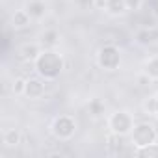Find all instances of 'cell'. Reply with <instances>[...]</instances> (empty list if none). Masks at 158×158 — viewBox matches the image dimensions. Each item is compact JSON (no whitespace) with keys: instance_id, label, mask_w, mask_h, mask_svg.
I'll list each match as a JSON object with an SVG mask.
<instances>
[{"instance_id":"3957f363","label":"cell","mask_w":158,"mask_h":158,"mask_svg":"<svg viewBox=\"0 0 158 158\" xmlns=\"http://www.w3.org/2000/svg\"><path fill=\"white\" fill-rule=\"evenodd\" d=\"M95 60L102 71H108V73L117 71L121 65V48L114 43H104L102 47H99Z\"/></svg>"},{"instance_id":"6da1fadb","label":"cell","mask_w":158,"mask_h":158,"mask_svg":"<svg viewBox=\"0 0 158 158\" xmlns=\"http://www.w3.org/2000/svg\"><path fill=\"white\" fill-rule=\"evenodd\" d=\"M34 71L37 76H41L45 82H54L61 76L65 69V60L56 48H43L39 56L32 61Z\"/></svg>"},{"instance_id":"ba28073f","label":"cell","mask_w":158,"mask_h":158,"mask_svg":"<svg viewBox=\"0 0 158 158\" xmlns=\"http://www.w3.org/2000/svg\"><path fill=\"white\" fill-rule=\"evenodd\" d=\"M24 10L32 17V21H43L47 17V4L43 0H28Z\"/></svg>"},{"instance_id":"ffe728a7","label":"cell","mask_w":158,"mask_h":158,"mask_svg":"<svg viewBox=\"0 0 158 158\" xmlns=\"http://www.w3.org/2000/svg\"><path fill=\"white\" fill-rule=\"evenodd\" d=\"M152 82H154V80H152V78H149L145 73H141V74L138 76V84H139V86H151Z\"/></svg>"},{"instance_id":"4fadbf2b","label":"cell","mask_w":158,"mask_h":158,"mask_svg":"<svg viewBox=\"0 0 158 158\" xmlns=\"http://www.w3.org/2000/svg\"><path fill=\"white\" fill-rule=\"evenodd\" d=\"M154 39H158V32L152 30L151 26L139 28V30L136 32V37H134V41H136L138 45H151Z\"/></svg>"},{"instance_id":"9c48e42d","label":"cell","mask_w":158,"mask_h":158,"mask_svg":"<svg viewBox=\"0 0 158 158\" xmlns=\"http://www.w3.org/2000/svg\"><path fill=\"white\" fill-rule=\"evenodd\" d=\"M41 50H43V47L39 45V41H35V43H24L23 47H19L17 54H19V58H23V60L34 61V60L39 56Z\"/></svg>"},{"instance_id":"ac0fdd59","label":"cell","mask_w":158,"mask_h":158,"mask_svg":"<svg viewBox=\"0 0 158 158\" xmlns=\"http://www.w3.org/2000/svg\"><path fill=\"white\" fill-rule=\"evenodd\" d=\"M24 88H26V78L17 76L15 80H13V84H11V91H13V95H24Z\"/></svg>"},{"instance_id":"52a82bcc","label":"cell","mask_w":158,"mask_h":158,"mask_svg":"<svg viewBox=\"0 0 158 158\" xmlns=\"http://www.w3.org/2000/svg\"><path fill=\"white\" fill-rule=\"evenodd\" d=\"M125 138H127V136H119V134L110 132V134L106 136V149H108V154H112V156L125 154V145H127Z\"/></svg>"},{"instance_id":"8fae6325","label":"cell","mask_w":158,"mask_h":158,"mask_svg":"<svg viewBox=\"0 0 158 158\" xmlns=\"http://www.w3.org/2000/svg\"><path fill=\"white\" fill-rule=\"evenodd\" d=\"M39 45H41L43 48H56V47L60 45V34H58V30L47 28L45 32H41V35H39Z\"/></svg>"},{"instance_id":"7c38bea8","label":"cell","mask_w":158,"mask_h":158,"mask_svg":"<svg viewBox=\"0 0 158 158\" xmlns=\"http://www.w3.org/2000/svg\"><path fill=\"white\" fill-rule=\"evenodd\" d=\"M32 23V17L28 15V11L23 8V10H17L13 15H11V28L13 30H24L28 28Z\"/></svg>"},{"instance_id":"30bf717a","label":"cell","mask_w":158,"mask_h":158,"mask_svg":"<svg viewBox=\"0 0 158 158\" xmlns=\"http://www.w3.org/2000/svg\"><path fill=\"white\" fill-rule=\"evenodd\" d=\"M104 11L110 17H123L128 11V8L125 0H104Z\"/></svg>"},{"instance_id":"5b68a950","label":"cell","mask_w":158,"mask_h":158,"mask_svg":"<svg viewBox=\"0 0 158 158\" xmlns=\"http://www.w3.org/2000/svg\"><path fill=\"white\" fill-rule=\"evenodd\" d=\"M154 141H158V130H156V127L152 123L143 121V123H136L134 125V130L130 134V145L134 149L151 145Z\"/></svg>"},{"instance_id":"e0dca14e","label":"cell","mask_w":158,"mask_h":158,"mask_svg":"<svg viewBox=\"0 0 158 158\" xmlns=\"http://www.w3.org/2000/svg\"><path fill=\"white\" fill-rule=\"evenodd\" d=\"M88 112L93 115V117H101V115H104V112H106V104L101 101V99H91L89 102H88Z\"/></svg>"},{"instance_id":"44dd1931","label":"cell","mask_w":158,"mask_h":158,"mask_svg":"<svg viewBox=\"0 0 158 158\" xmlns=\"http://www.w3.org/2000/svg\"><path fill=\"white\" fill-rule=\"evenodd\" d=\"M152 97H154V110H152V117H156V119H158V93H154Z\"/></svg>"},{"instance_id":"d6986e66","label":"cell","mask_w":158,"mask_h":158,"mask_svg":"<svg viewBox=\"0 0 158 158\" xmlns=\"http://www.w3.org/2000/svg\"><path fill=\"white\" fill-rule=\"evenodd\" d=\"M125 2H127L128 11H138V10H141V6H143L145 0H125Z\"/></svg>"},{"instance_id":"9a60e30c","label":"cell","mask_w":158,"mask_h":158,"mask_svg":"<svg viewBox=\"0 0 158 158\" xmlns=\"http://www.w3.org/2000/svg\"><path fill=\"white\" fill-rule=\"evenodd\" d=\"M141 73H145L149 78H152V80L156 82L158 80V56H151L145 60L143 67H141Z\"/></svg>"},{"instance_id":"2e32d148","label":"cell","mask_w":158,"mask_h":158,"mask_svg":"<svg viewBox=\"0 0 158 158\" xmlns=\"http://www.w3.org/2000/svg\"><path fill=\"white\" fill-rule=\"evenodd\" d=\"M134 156H138V158H158V143L154 141L151 145L134 149Z\"/></svg>"},{"instance_id":"277c9868","label":"cell","mask_w":158,"mask_h":158,"mask_svg":"<svg viewBox=\"0 0 158 158\" xmlns=\"http://www.w3.org/2000/svg\"><path fill=\"white\" fill-rule=\"evenodd\" d=\"M106 125H108V130L114 132V134H119V136H130L132 130H134V117L130 112L127 110H115L108 115L106 119Z\"/></svg>"},{"instance_id":"5bb4252c","label":"cell","mask_w":158,"mask_h":158,"mask_svg":"<svg viewBox=\"0 0 158 158\" xmlns=\"http://www.w3.org/2000/svg\"><path fill=\"white\" fill-rule=\"evenodd\" d=\"M23 139V134L17 128H4L2 130V143L6 147H17Z\"/></svg>"},{"instance_id":"7a4b0ae2","label":"cell","mask_w":158,"mask_h":158,"mask_svg":"<svg viewBox=\"0 0 158 158\" xmlns=\"http://www.w3.org/2000/svg\"><path fill=\"white\" fill-rule=\"evenodd\" d=\"M48 130H50V136L54 139H58V141H69V139L74 138V134L78 130V123H76V119L73 115L60 114V115H56L50 121Z\"/></svg>"},{"instance_id":"8992f818","label":"cell","mask_w":158,"mask_h":158,"mask_svg":"<svg viewBox=\"0 0 158 158\" xmlns=\"http://www.w3.org/2000/svg\"><path fill=\"white\" fill-rule=\"evenodd\" d=\"M47 88H45V80L41 76H30L26 78V88H24V97L30 101H39L45 95Z\"/></svg>"}]
</instances>
